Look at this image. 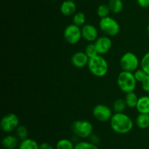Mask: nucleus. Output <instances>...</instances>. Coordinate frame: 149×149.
<instances>
[{"mask_svg": "<svg viewBox=\"0 0 149 149\" xmlns=\"http://www.w3.org/2000/svg\"><path fill=\"white\" fill-rule=\"evenodd\" d=\"M110 126L114 132L126 134L132 131L134 123L132 118L125 112H114L110 120Z\"/></svg>", "mask_w": 149, "mask_h": 149, "instance_id": "obj_1", "label": "nucleus"}, {"mask_svg": "<svg viewBox=\"0 0 149 149\" xmlns=\"http://www.w3.org/2000/svg\"><path fill=\"white\" fill-rule=\"evenodd\" d=\"M87 67L91 74L97 77H104L109 71V64L107 60L101 55H97L90 58Z\"/></svg>", "mask_w": 149, "mask_h": 149, "instance_id": "obj_2", "label": "nucleus"}, {"mask_svg": "<svg viewBox=\"0 0 149 149\" xmlns=\"http://www.w3.org/2000/svg\"><path fill=\"white\" fill-rule=\"evenodd\" d=\"M116 82L120 90L125 93L134 91L138 83L133 72L123 70L118 74Z\"/></svg>", "mask_w": 149, "mask_h": 149, "instance_id": "obj_3", "label": "nucleus"}, {"mask_svg": "<svg viewBox=\"0 0 149 149\" xmlns=\"http://www.w3.org/2000/svg\"><path fill=\"white\" fill-rule=\"evenodd\" d=\"M119 64L123 71L134 72L141 67V61L137 55L131 51L125 53L121 56Z\"/></svg>", "mask_w": 149, "mask_h": 149, "instance_id": "obj_4", "label": "nucleus"}, {"mask_svg": "<svg viewBox=\"0 0 149 149\" xmlns=\"http://www.w3.org/2000/svg\"><path fill=\"white\" fill-rule=\"evenodd\" d=\"M93 125L87 120H77L71 125L73 133L79 138L86 139L93 134Z\"/></svg>", "mask_w": 149, "mask_h": 149, "instance_id": "obj_5", "label": "nucleus"}, {"mask_svg": "<svg viewBox=\"0 0 149 149\" xmlns=\"http://www.w3.org/2000/svg\"><path fill=\"white\" fill-rule=\"evenodd\" d=\"M98 26L101 32L110 37L116 36L120 32V25L111 16L100 18Z\"/></svg>", "mask_w": 149, "mask_h": 149, "instance_id": "obj_6", "label": "nucleus"}, {"mask_svg": "<svg viewBox=\"0 0 149 149\" xmlns=\"http://www.w3.org/2000/svg\"><path fill=\"white\" fill-rule=\"evenodd\" d=\"M63 37L70 45H76L82 38L81 27L74 23L68 25L64 29Z\"/></svg>", "mask_w": 149, "mask_h": 149, "instance_id": "obj_7", "label": "nucleus"}, {"mask_svg": "<svg viewBox=\"0 0 149 149\" xmlns=\"http://www.w3.org/2000/svg\"><path fill=\"white\" fill-rule=\"evenodd\" d=\"M19 124V118L16 114L8 113L1 118L0 127L4 132L10 133L16 130V129L20 126Z\"/></svg>", "mask_w": 149, "mask_h": 149, "instance_id": "obj_8", "label": "nucleus"}, {"mask_svg": "<svg viewBox=\"0 0 149 149\" xmlns=\"http://www.w3.org/2000/svg\"><path fill=\"white\" fill-rule=\"evenodd\" d=\"M93 115L97 121L101 123L110 121L113 112L109 106L103 104H98L93 109Z\"/></svg>", "mask_w": 149, "mask_h": 149, "instance_id": "obj_9", "label": "nucleus"}, {"mask_svg": "<svg viewBox=\"0 0 149 149\" xmlns=\"http://www.w3.org/2000/svg\"><path fill=\"white\" fill-rule=\"evenodd\" d=\"M98 55H104L108 53L112 48V40L110 37L100 36L94 42Z\"/></svg>", "mask_w": 149, "mask_h": 149, "instance_id": "obj_10", "label": "nucleus"}, {"mask_svg": "<svg viewBox=\"0 0 149 149\" xmlns=\"http://www.w3.org/2000/svg\"><path fill=\"white\" fill-rule=\"evenodd\" d=\"M81 37L88 42H94L98 38V31L97 28L90 23H86L81 27Z\"/></svg>", "mask_w": 149, "mask_h": 149, "instance_id": "obj_11", "label": "nucleus"}, {"mask_svg": "<svg viewBox=\"0 0 149 149\" xmlns=\"http://www.w3.org/2000/svg\"><path fill=\"white\" fill-rule=\"evenodd\" d=\"M90 58L84 51H77L74 53L71 58V64L77 68H84L87 66Z\"/></svg>", "mask_w": 149, "mask_h": 149, "instance_id": "obj_12", "label": "nucleus"}, {"mask_svg": "<svg viewBox=\"0 0 149 149\" xmlns=\"http://www.w3.org/2000/svg\"><path fill=\"white\" fill-rule=\"evenodd\" d=\"M61 13L65 16L74 15L77 10V4L72 0H65L61 5Z\"/></svg>", "mask_w": 149, "mask_h": 149, "instance_id": "obj_13", "label": "nucleus"}, {"mask_svg": "<svg viewBox=\"0 0 149 149\" xmlns=\"http://www.w3.org/2000/svg\"><path fill=\"white\" fill-rule=\"evenodd\" d=\"M19 144L18 137L13 134H7L1 140V145L4 149H16Z\"/></svg>", "mask_w": 149, "mask_h": 149, "instance_id": "obj_14", "label": "nucleus"}, {"mask_svg": "<svg viewBox=\"0 0 149 149\" xmlns=\"http://www.w3.org/2000/svg\"><path fill=\"white\" fill-rule=\"evenodd\" d=\"M135 108L138 113L149 114V96L144 95L139 97Z\"/></svg>", "mask_w": 149, "mask_h": 149, "instance_id": "obj_15", "label": "nucleus"}, {"mask_svg": "<svg viewBox=\"0 0 149 149\" xmlns=\"http://www.w3.org/2000/svg\"><path fill=\"white\" fill-rule=\"evenodd\" d=\"M135 124L138 128L146 129L149 127V114L139 113L135 119Z\"/></svg>", "mask_w": 149, "mask_h": 149, "instance_id": "obj_16", "label": "nucleus"}, {"mask_svg": "<svg viewBox=\"0 0 149 149\" xmlns=\"http://www.w3.org/2000/svg\"><path fill=\"white\" fill-rule=\"evenodd\" d=\"M39 143L35 140L29 137L21 140L18 146V149H39Z\"/></svg>", "mask_w": 149, "mask_h": 149, "instance_id": "obj_17", "label": "nucleus"}, {"mask_svg": "<svg viewBox=\"0 0 149 149\" xmlns=\"http://www.w3.org/2000/svg\"><path fill=\"white\" fill-rule=\"evenodd\" d=\"M138 99H139V97L138 96V95H137L135 92L132 91L126 93L125 100L127 104V106L128 108H136V105L138 102Z\"/></svg>", "mask_w": 149, "mask_h": 149, "instance_id": "obj_18", "label": "nucleus"}, {"mask_svg": "<svg viewBox=\"0 0 149 149\" xmlns=\"http://www.w3.org/2000/svg\"><path fill=\"white\" fill-rule=\"evenodd\" d=\"M111 13L118 14L123 10V1L122 0H109L108 3Z\"/></svg>", "mask_w": 149, "mask_h": 149, "instance_id": "obj_19", "label": "nucleus"}, {"mask_svg": "<svg viewBox=\"0 0 149 149\" xmlns=\"http://www.w3.org/2000/svg\"><path fill=\"white\" fill-rule=\"evenodd\" d=\"M75 144L69 139L63 138L58 140L55 145V149H74Z\"/></svg>", "mask_w": 149, "mask_h": 149, "instance_id": "obj_20", "label": "nucleus"}, {"mask_svg": "<svg viewBox=\"0 0 149 149\" xmlns=\"http://www.w3.org/2000/svg\"><path fill=\"white\" fill-rule=\"evenodd\" d=\"M72 21L74 24L81 27L86 24V15L81 12H77L73 15Z\"/></svg>", "mask_w": 149, "mask_h": 149, "instance_id": "obj_21", "label": "nucleus"}, {"mask_svg": "<svg viewBox=\"0 0 149 149\" xmlns=\"http://www.w3.org/2000/svg\"><path fill=\"white\" fill-rule=\"evenodd\" d=\"M127 107L125 99H117L113 103V110L114 112H124Z\"/></svg>", "mask_w": 149, "mask_h": 149, "instance_id": "obj_22", "label": "nucleus"}, {"mask_svg": "<svg viewBox=\"0 0 149 149\" xmlns=\"http://www.w3.org/2000/svg\"><path fill=\"white\" fill-rule=\"evenodd\" d=\"M74 149H99L97 145L90 141H79L74 146Z\"/></svg>", "mask_w": 149, "mask_h": 149, "instance_id": "obj_23", "label": "nucleus"}, {"mask_svg": "<svg viewBox=\"0 0 149 149\" xmlns=\"http://www.w3.org/2000/svg\"><path fill=\"white\" fill-rule=\"evenodd\" d=\"M111 10L108 4H102L99 5L97 8V15L100 18L109 16Z\"/></svg>", "mask_w": 149, "mask_h": 149, "instance_id": "obj_24", "label": "nucleus"}, {"mask_svg": "<svg viewBox=\"0 0 149 149\" xmlns=\"http://www.w3.org/2000/svg\"><path fill=\"white\" fill-rule=\"evenodd\" d=\"M84 53L87 54V56L90 58L98 55L94 42H89V43L86 45L85 48H84Z\"/></svg>", "mask_w": 149, "mask_h": 149, "instance_id": "obj_25", "label": "nucleus"}, {"mask_svg": "<svg viewBox=\"0 0 149 149\" xmlns=\"http://www.w3.org/2000/svg\"><path fill=\"white\" fill-rule=\"evenodd\" d=\"M15 131L16 136L18 137V139L20 141L28 138V136H29V131H28V129L26 128L25 126L20 125L17 129H16Z\"/></svg>", "mask_w": 149, "mask_h": 149, "instance_id": "obj_26", "label": "nucleus"}, {"mask_svg": "<svg viewBox=\"0 0 149 149\" xmlns=\"http://www.w3.org/2000/svg\"><path fill=\"white\" fill-rule=\"evenodd\" d=\"M141 68L149 74V51L144 54L141 60Z\"/></svg>", "mask_w": 149, "mask_h": 149, "instance_id": "obj_27", "label": "nucleus"}, {"mask_svg": "<svg viewBox=\"0 0 149 149\" xmlns=\"http://www.w3.org/2000/svg\"><path fill=\"white\" fill-rule=\"evenodd\" d=\"M133 74L135 79H136L137 82H139V83H141V82L144 80V78L146 77L147 74H148L142 68H141V67L138 68L137 70H135L133 72Z\"/></svg>", "mask_w": 149, "mask_h": 149, "instance_id": "obj_28", "label": "nucleus"}, {"mask_svg": "<svg viewBox=\"0 0 149 149\" xmlns=\"http://www.w3.org/2000/svg\"><path fill=\"white\" fill-rule=\"evenodd\" d=\"M141 83L143 90L146 93H149V74H147L146 77Z\"/></svg>", "mask_w": 149, "mask_h": 149, "instance_id": "obj_29", "label": "nucleus"}, {"mask_svg": "<svg viewBox=\"0 0 149 149\" xmlns=\"http://www.w3.org/2000/svg\"><path fill=\"white\" fill-rule=\"evenodd\" d=\"M137 3L140 7L143 8L149 7V0H137Z\"/></svg>", "mask_w": 149, "mask_h": 149, "instance_id": "obj_30", "label": "nucleus"}, {"mask_svg": "<svg viewBox=\"0 0 149 149\" xmlns=\"http://www.w3.org/2000/svg\"><path fill=\"white\" fill-rule=\"evenodd\" d=\"M89 138H90V141L91 142V143H94V144L95 145H97V143L100 142V137H99L97 134H93Z\"/></svg>", "mask_w": 149, "mask_h": 149, "instance_id": "obj_31", "label": "nucleus"}, {"mask_svg": "<svg viewBox=\"0 0 149 149\" xmlns=\"http://www.w3.org/2000/svg\"><path fill=\"white\" fill-rule=\"evenodd\" d=\"M39 149H55L52 145L48 143H42L39 144Z\"/></svg>", "mask_w": 149, "mask_h": 149, "instance_id": "obj_32", "label": "nucleus"}, {"mask_svg": "<svg viewBox=\"0 0 149 149\" xmlns=\"http://www.w3.org/2000/svg\"><path fill=\"white\" fill-rule=\"evenodd\" d=\"M147 32H148V34H149V23H148V26H147Z\"/></svg>", "mask_w": 149, "mask_h": 149, "instance_id": "obj_33", "label": "nucleus"}, {"mask_svg": "<svg viewBox=\"0 0 149 149\" xmlns=\"http://www.w3.org/2000/svg\"><path fill=\"white\" fill-rule=\"evenodd\" d=\"M72 1H76V0H72Z\"/></svg>", "mask_w": 149, "mask_h": 149, "instance_id": "obj_34", "label": "nucleus"}]
</instances>
